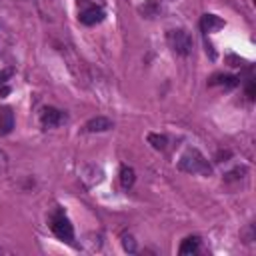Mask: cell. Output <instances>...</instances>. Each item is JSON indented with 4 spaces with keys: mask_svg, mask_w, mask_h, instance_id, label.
Here are the masks:
<instances>
[{
    "mask_svg": "<svg viewBox=\"0 0 256 256\" xmlns=\"http://www.w3.org/2000/svg\"><path fill=\"white\" fill-rule=\"evenodd\" d=\"M178 168L188 172V174H202V176H210L212 168L208 164V160L204 158V154L196 148H188L180 160H178Z\"/></svg>",
    "mask_w": 256,
    "mask_h": 256,
    "instance_id": "obj_1",
    "label": "cell"
},
{
    "mask_svg": "<svg viewBox=\"0 0 256 256\" xmlns=\"http://www.w3.org/2000/svg\"><path fill=\"white\" fill-rule=\"evenodd\" d=\"M166 40H168L170 48H172L176 54H180V56H188V54L192 52V48H194L192 36H190L186 30H182V28H176V30H168V34H166Z\"/></svg>",
    "mask_w": 256,
    "mask_h": 256,
    "instance_id": "obj_2",
    "label": "cell"
},
{
    "mask_svg": "<svg viewBox=\"0 0 256 256\" xmlns=\"http://www.w3.org/2000/svg\"><path fill=\"white\" fill-rule=\"evenodd\" d=\"M50 230H52L60 240L72 242V238H74V228H72L70 220H68L62 212L52 214V218H50Z\"/></svg>",
    "mask_w": 256,
    "mask_h": 256,
    "instance_id": "obj_3",
    "label": "cell"
},
{
    "mask_svg": "<svg viewBox=\"0 0 256 256\" xmlns=\"http://www.w3.org/2000/svg\"><path fill=\"white\" fill-rule=\"evenodd\" d=\"M66 118H68L66 112H62V110H58V108H52V106L44 108L42 114H40V122H42L44 128H56V126L64 124Z\"/></svg>",
    "mask_w": 256,
    "mask_h": 256,
    "instance_id": "obj_4",
    "label": "cell"
},
{
    "mask_svg": "<svg viewBox=\"0 0 256 256\" xmlns=\"http://www.w3.org/2000/svg\"><path fill=\"white\" fill-rule=\"evenodd\" d=\"M80 22L86 24V26H94V24H100L104 20V10L100 6H88L80 12Z\"/></svg>",
    "mask_w": 256,
    "mask_h": 256,
    "instance_id": "obj_5",
    "label": "cell"
},
{
    "mask_svg": "<svg viewBox=\"0 0 256 256\" xmlns=\"http://www.w3.org/2000/svg\"><path fill=\"white\" fill-rule=\"evenodd\" d=\"M112 128V120L106 118V116H96V118H90L84 126L86 132H106Z\"/></svg>",
    "mask_w": 256,
    "mask_h": 256,
    "instance_id": "obj_6",
    "label": "cell"
},
{
    "mask_svg": "<svg viewBox=\"0 0 256 256\" xmlns=\"http://www.w3.org/2000/svg\"><path fill=\"white\" fill-rule=\"evenodd\" d=\"M14 128V112L8 106H0V134H8Z\"/></svg>",
    "mask_w": 256,
    "mask_h": 256,
    "instance_id": "obj_7",
    "label": "cell"
},
{
    "mask_svg": "<svg viewBox=\"0 0 256 256\" xmlns=\"http://www.w3.org/2000/svg\"><path fill=\"white\" fill-rule=\"evenodd\" d=\"M200 26L204 32H216L220 28H224V20L216 14H204L202 20H200Z\"/></svg>",
    "mask_w": 256,
    "mask_h": 256,
    "instance_id": "obj_8",
    "label": "cell"
},
{
    "mask_svg": "<svg viewBox=\"0 0 256 256\" xmlns=\"http://www.w3.org/2000/svg\"><path fill=\"white\" fill-rule=\"evenodd\" d=\"M198 246H200V238H198V236H188V238H184L182 244H180V254H184V256L194 254V252L198 250Z\"/></svg>",
    "mask_w": 256,
    "mask_h": 256,
    "instance_id": "obj_9",
    "label": "cell"
},
{
    "mask_svg": "<svg viewBox=\"0 0 256 256\" xmlns=\"http://www.w3.org/2000/svg\"><path fill=\"white\" fill-rule=\"evenodd\" d=\"M208 84H210V86L222 84L224 88H234V86H238V78H234V76H224V74H216V76L210 78Z\"/></svg>",
    "mask_w": 256,
    "mask_h": 256,
    "instance_id": "obj_10",
    "label": "cell"
},
{
    "mask_svg": "<svg viewBox=\"0 0 256 256\" xmlns=\"http://www.w3.org/2000/svg\"><path fill=\"white\" fill-rule=\"evenodd\" d=\"M134 180H136L134 168H130V166H122V168H120V184H122V188H132Z\"/></svg>",
    "mask_w": 256,
    "mask_h": 256,
    "instance_id": "obj_11",
    "label": "cell"
},
{
    "mask_svg": "<svg viewBox=\"0 0 256 256\" xmlns=\"http://www.w3.org/2000/svg\"><path fill=\"white\" fill-rule=\"evenodd\" d=\"M148 144H152V148H156V150H164L166 144H168V138H166L164 134H154V132H150V134H148Z\"/></svg>",
    "mask_w": 256,
    "mask_h": 256,
    "instance_id": "obj_12",
    "label": "cell"
},
{
    "mask_svg": "<svg viewBox=\"0 0 256 256\" xmlns=\"http://www.w3.org/2000/svg\"><path fill=\"white\" fill-rule=\"evenodd\" d=\"M140 12H142L144 16H148V18H154V16L160 12V4H158V0H148V2L140 8Z\"/></svg>",
    "mask_w": 256,
    "mask_h": 256,
    "instance_id": "obj_13",
    "label": "cell"
},
{
    "mask_svg": "<svg viewBox=\"0 0 256 256\" xmlns=\"http://www.w3.org/2000/svg\"><path fill=\"white\" fill-rule=\"evenodd\" d=\"M122 246H124V250L130 252V254L136 252V240H134L130 234H124V236H122Z\"/></svg>",
    "mask_w": 256,
    "mask_h": 256,
    "instance_id": "obj_14",
    "label": "cell"
},
{
    "mask_svg": "<svg viewBox=\"0 0 256 256\" xmlns=\"http://www.w3.org/2000/svg\"><path fill=\"white\" fill-rule=\"evenodd\" d=\"M242 174H246V168H234L232 172H228V174L224 176V180H226V182H232V180H240V178H242Z\"/></svg>",
    "mask_w": 256,
    "mask_h": 256,
    "instance_id": "obj_15",
    "label": "cell"
},
{
    "mask_svg": "<svg viewBox=\"0 0 256 256\" xmlns=\"http://www.w3.org/2000/svg\"><path fill=\"white\" fill-rule=\"evenodd\" d=\"M246 92H248V98H250V100H254V80H250V82H248Z\"/></svg>",
    "mask_w": 256,
    "mask_h": 256,
    "instance_id": "obj_16",
    "label": "cell"
},
{
    "mask_svg": "<svg viewBox=\"0 0 256 256\" xmlns=\"http://www.w3.org/2000/svg\"><path fill=\"white\" fill-rule=\"evenodd\" d=\"M228 62H230V66H240V64H242V60L236 58V56H232V54L228 56Z\"/></svg>",
    "mask_w": 256,
    "mask_h": 256,
    "instance_id": "obj_17",
    "label": "cell"
},
{
    "mask_svg": "<svg viewBox=\"0 0 256 256\" xmlns=\"http://www.w3.org/2000/svg\"><path fill=\"white\" fill-rule=\"evenodd\" d=\"M4 170H6V154L0 152V172H4Z\"/></svg>",
    "mask_w": 256,
    "mask_h": 256,
    "instance_id": "obj_18",
    "label": "cell"
},
{
    "mask_svg": "<svg viewBox=\"0 0 256 256\" xmlns=\"http://www.w3.org/2000/svg\"><path fill=\"white\" fill-rule=\"evenodd\" d=\"M8 76H10V70H6V72H0V84H2V82H4Z\"/></svg>",
    "mask_w": 256,
    "mask_h": 256,
    "instance_id": "obj_19",
    "label": "cell"
},
{
    "mask_svg": "<svg viewBox=\"0 0 256 256\" xmlns=\"http://www.w3.org/2000/svg\"><path fill=\"white\" fill-rule=\"evenodd\" d=\"M0 94H8V86H2L0 88Z\"/></svg>",
    "mask_w": 256,
    "mask_h": 256,
    "instance_id": "obj_20",
    "label": "cell"
}]
</instances>
